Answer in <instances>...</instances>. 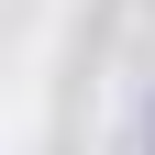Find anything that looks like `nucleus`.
Instances as JSON below:
<instances>
[]
</instances>
